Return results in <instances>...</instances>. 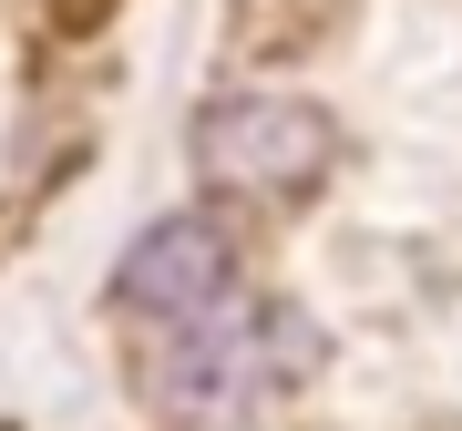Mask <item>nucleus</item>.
<instances>
[{"instance_id": "f257e3e1", "label": "nucleus", "mask_w": 462, "mask_h": 431, "mask_svg": "<svg viewBox=\"0 0 462 431\" xmlns=\"http://www.w3.org/2000/svg\"><path fill=\"white\" fill-rule=\"evenodd\" d=\"M319 360V329L278 298H247L236 288L226 308L185 318V329H144V381H154V411H236V400L298 381Z\"/></svg>"}, {"instance_id": "f03ea898", "label": "nucleus", "mask_w": 462, "mask_h": 431, "mask_svg": "<svg viewBox=\"0 0 462 431\" xmlns=\"http://www.w3.org/2000/svg\"><path fill=\"white\" fill-rule=\"evenodd\" d=\"M339 133L319 103L298 93H216L196 114V185L226 206H298L319 196V175H329Z\"/></svg>"}, {"instance_id": "7ed1b4c3", "label": "nucleus", "mask_w": 462, "mask_h": 431, "mask_svg": "<svg viewBox=\"0 0 462 431\" xmlns=\"http://www.w3.org/2000/svg\"><path fill=\"white\" fill-rule=\"evenodd\" d=\"M236 298V247L226 226H206V216H165V226H144L114 267V308L134 329H185V318L226 308Z\"/></svg>"}, {"instance_id": "20e7f679", "label": "nucleus", "mask_w": 462, "mask_h": 431, "mask_svg": "<svg viewBox=\"0 0 462 431\" xmlns=\"http://www.w3.org/2000/svg\"><path fill=\"white\" fill-rule=\"evenodd\" d=\"M329 0H236V32L247 41H309Z\"/></svg>"}]
</instances>
